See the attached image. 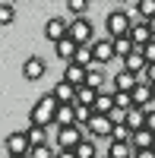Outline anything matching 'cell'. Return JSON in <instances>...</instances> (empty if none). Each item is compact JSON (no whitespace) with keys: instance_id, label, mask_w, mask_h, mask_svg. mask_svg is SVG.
<instances>
[{"instance_id":"1","label":"cell","mask_w":155,"mask_h":158,"mask_svg":"<svg viewBox=\"0 0 155 158\" xmlns=\"http://www.w3.org/2000/svg\"><path fill=\"white\" fill-rule=\"evenodd\" d=\"M57 108H60V101L54 98V92H44V95L35 101V108L29 111V123H35V127H54L57 123Z\"/></svg>"},{"instance_id":"2","label":"cell","mask_w":155,"mask_h":158,"mask_svg":"<svg viewBox=\"0 0 155 158\" xmlns=\"http://www.w3.org/2000/svg\"><path fill=\"white\" fill-rule=\"evenodd\" d=\"M133 22H136V19H133L127 10H111V13H108V19H105V29H108L111 38H117V35H130Z\"/></svg>"},{"instance_id":"3","label":"cell","mask_w":155,"mask_h":158,"mask_svg":"<svg viewBox=\"0 0 155 158\" xmlns=\"http://www.w3.org/2000/svg\"><path fill=\"white\" fill-rule=\"evenodd\" d=\"M54 136H57V149H76L89 136V130L79 127V123H73V127H54Z\"/></svg>"},{"instance_id":"4","label":"cell","mask_w":155,"mask_h":158,"mask_svg":"<svg viewBox=\"0 0 155 158\" xmlns=\"http://www.w3.org/2000/svg\"><path fill=\"white\" fill-rule=\"evenodd\" d=\"M70 38L76 44H95V29H92V22H89L86 16H76V19H70Z\"/></svg>"},{"instance_id":"5","label":"cell","mask_w":155,"mask_h":158,"mask_svg":"<svg viewBox=\"0 0 155 158\" xmlns=\"http://www.w3.org/2000/svg\"><path fill=\"white\" fill-rule=\"evenodd\" d=\"M70 35V22L63 19V16H51L48 22H44V38L51 44H57V41H63V38Z\"/></svg>"},{"instance_id":"6","label":"cell","mask_w":155,"mask_h":158,"mask_svg":"<svg viewBox=\"0 0 155 158\" xmlns=\"http://www.w3.org/2000/svg\"><path fill=\"white\" fill-rule=\"evenodd\" d=\"M86 130H89V136H92V139H111V133H114V120H111L108 114H95L92 120H89Z\"/></svg>"},{"instance_id":"7","label":"cell","mask_w":155,"mask_h":158,"mask_svg":"<svg viewBox=\"0 0 155 158\" xmlns=\"http://www.w3.org/2000/svg\"><path fill=\"white\" fill-rule=\"evenodd\" d=\"M29 152H32V139L25 130H16L6 136V155H29Z\"/></svg>"},{"instance_id":"8","label":"cell","mask_w":155,"mask_h":158,"mask_svg":"<svg viewBox=\"0 0 155 158\" xmlns=\"http://www.w3.org/2000/svg\"><path fill=\"white\" fill-rule=\"evenodd\" d=\"M92 54H95V63H111V60H117V54H114V38H95V44H92Z\"/></svg>"},{"instance_id":"9","label":"cell","mask_w":155,"mask_h":158,"mask_svg":"<svg viewBox=\"0 0 155 158\" xmlns=\"http://www.w3.org/2000/svg\"><path fill=\"white\" fill-rule=\"evenodd\" d=\"M44 73H48L44 57H25V60H22V76L29 79V82H38V79H44Z\"/></svg>"},{"instance_id":"10","label":"cell","mask_w":155,"mask_h":158,"mask_svg":"<svg viewBox=\"0 0 155 158\" xmlns=\"http://www.w3.org/2000/svg\"><path fill=\"white\" fill-rule=\"evenodd\" d=\"M120 70H130V73H136V76L146 73V70H149V60H146V54H143V48H136L130 57H124V60H120Z\"/></svg>"},{"instance_id":"11","label":"cell","mask_w":155,"mask_h":158,"mask_svg":"<svg viewBox=\"0 0 155 158\" xmlns=\"http://www.w3.org/2000/svg\"><path fill=\"white\" fill-rule=\"evenodd\" d=\"M130 38L136 41V48H146L152 38H155V32H152V25H149L146 19H136V22H133V29H130Z\"/></svg>"},{"instance_id":"12","label":"cell","mask_w":155,"mask_h":158,"mask_svg":"<svg viewBox=\"0 0 155 158\" xmlns=\"http://www.w3.org/2000/svg\"><path fill=\"white\" fill-rule=\"evenodd\" d=\"M86 76H89V67H79V63H67L63 67V82H70V85H86Z\"/></svg>"},{"instance_id":"13","label":"cell","mask_w":155,"mask_h":158,"mask_svg":"<svg viewBox=\"0 0 155 158\" xmlns=\"http://www.w3.org/2000/svg\"><path fill=\"white\" fill-rule=\"evenodd\" d=\"M111 82H114V92H133L139 85V76L130 73V70H117V76H114Z\"/></svg>"},{"instance_id":"14","label":"cell","mask_w":155,"mask_h":158,"mask_svg":"<svg viewBox=\"0 0 155 158\" xmlns=\"http://www.w3.org/2000/svg\"><path fill=\"white\" fill-rule=\"evenodd\" d=\"M76 51H79V44H76L70 35L63 38V41H57V44H54V54H57L63 63H73V60H76Z\"/></svg>"},{"instance_id":"15","label":"cell","mask_w":155,"mask_h":158,"mask_svg":"<svg viewBox=\"0 0 155 158\" xmlns=\"http://www.w3.org/2000/svg\"><path fill=\"white\" fill-rule=\"evenodd\" d=\"M130 142H133V149H136V152H139V149H155V130H149V127L136 130Z\"/></svg>"},{"instance_id":"16","label":"cell","mask_w":155,"mask_h":158,"mask_svg":"<svg viewBox=\"0 0 155 158\" xmlns=\"http://www.w3.org/2000/svg\"><path fill=\"white\" fill-rule=\"evenodd\" d=\"M133 51H136V41H133L130 35H117V38H114V54H117V60L130 57Z\"/></svg>"},{"instance_id":"17","label":"cell","mask_w":155,"mask_h":158,"mask_svg":"<svg viewBox=\"0 0 155 158\" xmlns=\"http://www.w3.org/2000/svg\"><path fill=\"white\" fill-rule=\"evenodd\" d=\"M95 114H108L111 117V111L117 108V101H114V92H98V98H95Z\"/></svg>"},{"instance_id":"18","label":"cell","mask_w":155,"mask_h":158,"mask_svg":"<svg viewBox=\"0 0 155 158\" xmlns=\"http://www.w3.org/2000/svg\"><path fill=\"white\" fill-rule=\"evenodd\" d=\"M105 155H111V158H133L136 149H133V142H114V139H111Z\"/></svg>"},{"instance_id":"19","label":"cell","mask_w":155,"mask_h":158,"mask_svg":"<svg viewBox=\"0 0 155 158\" xmlns=\"http://www.w3.org/2000/svg\"><path fill=\"white\" fill-rule=\"evenodd\" d=\"M54 98H57L60 104H73V101H76V85H70V82H63V79H60V82L54 85Z\"/></svg>"},{"instance_id":"20","label":"cell","mask_w":155,"mask_h":158,"mask_svg":"<svg viewBox=\"0 0 155 158\" xmlns=\"http://www.w3.org/2000/svg\"><path fill=\"white\" fill-rule=\"evenodd\" d=\"M54 127H35V123H29L25 127V133H29V139H32V146H48V133Z\"/></svg>"},{"instance_id":"21","label":"cell","mask_w":155,"mask_h":158,"mask_svg":"<svg viewBox=\"0 0 155 158\" xmlns=\"http://www.w3.org/2000/svg\"><path fill=\"white\" fill-rule=\"evenodd\" d=\"M73 123H76V104H60L54 127H73Z\"/></svg>"},{"instance_id":"22","label":"cell","mask_w":155,"mask_h":158,"mask_svg":"<svg viewBox=\"0 0 155 158\" xmlns=\"http://www.w3.org/2000/svg\"><path fill=\"white\" fill-rule=\"evenodd\" d=\"M124 123L130 127L133 133H136V130H143V127H146V111H143V108H130V111H127V120H124Z\"/></svg>"},{"instance_id":"23","label":"cell","mask_w":155,"mask_h":158,"mask_svg":"<svg viewBox=\"0 0 155 158\" xmlns=\"http://www.w3.org/2000/svg\"><path fill=\"white\" fill-rule=\"evenodd\" d=\"M133 101H136V108H146V104L152 101V82H139L133 89Z\"/></svg>"},{"instance_id":"24","label":"cell","mask_w":155,"mask_h":158,"mask_svg":"<svg viewBox=\"0 0 155 158\" xmlns=\"http://www.w3.org/2000/svg\"><path fill=\"white\" fill-rule=\"evenodd\" d=\"M86 85H92V89H98V92H101V85H105V70H101V63H95V67H89Z\"/></svg>"},{"instance_id":"25","label":"cell","mask_w":155,"mask_h":158,"mask_svg":"<svg viewBox=\"0 0 155 158\" xmlns=\"http://www.w3.org/2000/svg\"><path fill=\"white\" fill-rule=\"evenodd\" d=\"M73 104H76V123L89 127V120L95 117V108H92V104H79V101H73Z\"/></svg>"},{"instance_id":"26","label":"cell","mask_w":155,"mask_h":158,"mask_svg":"<svg viewBox=\"0 0 155 158\" xmlns=\"http://www.w3.org/2000/svg\"><path fill=\"white\" fill-rule=\"evenodd\" d=\"M76 155L79 158H98V149H95V139L92 136H86L79 146H76Z\"/></svg>"},{"instance_id":"27","label":"cell","mask_w":155,"mask_h":158,"mask_svg":"<svg viewBox=\"0 0 155 158\" xmlns=\"http://www.w3.org/2000/svg\"><path fill=\"white\" fill-rule=\"evenodd\" d=\"M73 63H79V67H95V54H92V44H82L79 51H76V60Z\"/></svg>"},{"instance_id":"28","label":"cell","mask_w":155,"mask_h":158,"mask_svg":"<svg viewBox=\"0 0 155 158\" xmlns=\"http://www.w3.org/2000/svg\"><path fill=\"white\" fill-rule=\"evenodd\" d=\"M13 19H16V6H13V0H3L0 3V25H13Z\"/></svg>"},{"instance_id":"29","label":"cell","mask_w":155,"mask_h":158,"mask_svg":"<svg viewBox=\"0 0 155 158\" xmlns=\"http://www.w3.org/2000/svg\"><path fill=\"white\" fill-rule=\"evenodd\" d=\"M136 16L139 19H155V0H136Z\"/></svg>"},{"instance_id":"30","label":"cell","mask_w":155,"mask_h":158,"mask_svg":"<svg viewBox=\"0 0 155 158\" xmlns=\"http://www.w3.org/2000/svg\"><path fill=\"white\" fill-rule=\"evenodd\" d=\"M95 98H98V89H92V85H79L76 89V101L79 104H95Z\"/></svg>"},{"instance_id":"31","label":"cell","mask_w":155,"mask_h":158,"mask_svg":"<svg viewBox=\"0 0 155 158\" xmlns=\"http://www.w3.org/2000/svg\"><path fill=\"white\" fill-rule=\"evenodd\" d=\"M114 142H130L133 139V130L127 127V123H114V133H111Z\"/></svg>"},{"instance_id":"32","label":"cell","mask_w":155,"mask_h":158,"mask_svg":"<svg viewBox=\"0 0 155 158\" xmlns=\"http://www.w3.org/2000/svg\"><path fill=\"white\" fill-rule=\"evenodd\" d=\"M114 101H117V108H124V111L136 108V101H133V92H114Z\"/></svg>"},{"instance_id":"33","label":"cell","mask_w":155,"mask_h":158,"mask_svg":"<svg viewBox=\"0 0 155 158\" xmlns=\"http://www.w3.org/2000/svg\"><path fill=\"white\" fill-rule=\"evenodd\" d=\"M29 158H57V152L51 149V146H32Z\"/></svg>"},{"instance_id":"34","label":"cell","mask_w":155,"mask_h":158,"mask_svg":"<svg viewBox=\"0 0 155 158\" xmlns=\"http://www.w3.org/2000/svg\"><path fill=\"white\" fill-rule=\"evenodd\" d=\"M67 6H70L73 19H76V16H82V13L89 10V0H67Z\"/></svg>"},{"instance_id":"35","label":"cell","mask_w":155,"mask_h":158,"mask_svg":"<svg viewBox=\"0 0 155 158\" xmlns=\"http://www.w3.org/2000/svg\"><path fill=\"white\" fill-rule=\"evenodd\" d=\"M143 54H146V60H149V63H155V38H152L146 48H143Z\"/></svg>"},{"instance_id":"36","label":"cell","mask_w":155,"mask_h":158,"mask_svg":"<svg viewBox=\"0 0 155 158\" xmlns=\"http://www.w3.org/2000/svg\"><path fill=\"white\" fill-rule=\"evenodd\" d=\"M57 158H79L76 149H57Z\"/></svg>"},{"instance_id":"37","label":"cell","mask_w":155,"mask_h":158,"mask_svg":"<svg viewBox=\"0 0 155 158\" xmlns=\"http://www.w3.org/2000/svg\"><path fill=\"white\" fill-rule=\"evenodd\" d=\"M133 158H155V149H139Z\"/></svg>"},{"instance_id":"38","label":"cell","mask_w":155,"mask_h":158,"mask_svg":"<svg viewBox=\"0 0 155 158\" xmlns=\"http://www.w3.org/2000/svg\"><path fill=\"white\" fill-rule=\"evenodd\" d=\"M146 76H149V82L155 85V63H149V70H146Z\"/></svg>"},{"instance_id":"39","label":"cell","mask_w":155,"mask_h":158,"mask_svg":"<svg viewBox=\"0 0 155 158\" xmlns=\"http://www.w3.org/2000/svg\"><path fill=\"white\" fill-rule=\"evenodd\" d=\"M146 127H149V130H155V114H146Z\"/></svg>"},{"instance_id":"40","label":"cell","mask_w":155,"mask_h":158,"mask_svg":"<svg viewBox=\"0 0 155 158\" xmlns=\"http://www.w3.org/2000/svg\"><path fill=\"white\" fill-rule=\"evenodd\" d=\"M149 25H152V32H155V19H149Z\"/></svg>"},{"instance_id":"41","label":"cell","mask_w":155,"mask_h":158,"mask_svg":"<svg viewBox=\"0 0 155 158\" xmlns=\"http://www.w3.org/2000/svg\"><path fill=\"white\" fill-rule=\"evenodd\" d=\"M152 98H155V85H152Z\"/></svg>"},{"instance_id":"42","label":"cell","mask_w":155,"mask_h":158,"mask_svg":"<svg viewBox=\"0 0 155 158\" xmlns=\"http://www.w3.org/2000/svg\"><path fill=\"white\" fill-rule=\"evenodd\" d=\"M120 3H124V0H120Z\"/></svg>"}]
</instances>
